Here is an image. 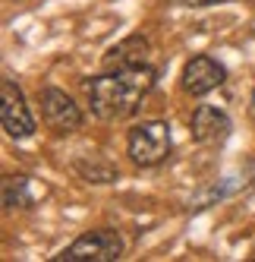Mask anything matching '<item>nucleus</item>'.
<instances>
[{
    "instance_id": "obj_1",
    "label": "nucleus",
    "mask_w": 255,
    "mask_h": 262,
    "mask_svg": "<svg viewBox=\"0 0 255 262\" xmlns=\"http://www.w3.org/2000/svg\"><path fill=\"white\" fill-rule=\"evenodd\" d=\"M155 85V70L148 63L142 67H123V70H111L104 76H95L85 82V95L92 104V114L101 120H126L133 117L142 98L151 92Z\"/></svg>"
},
{
    "instance_id": "obj_2",
    "label": "nucleus",
    "mask_w": 255,
    "mask_h": 262,
    "mask_svg": "<svg viewBox=\"0 0 255 262\" xmlns=\"http://www.w3.org/2000/svg\"><path fill=\"white\" fill-rule=\"evenodd\" d=\"M126 152L139 167H155L170 155V126L164 120H148L130 129Z\"/></svg>"
},
{
    "instance_id": "obj_3",
    "label": "nucleus",
    "mask_w": 255,
    "mask_h": 262,
    "mask_svg": "<svg viewBox=\"0 0 255 262\" xmlns=\"http://www.w3.org/2000/svg\"><path fill=\"white\" fill-rule=\"evenodd\" d=\"M123 256V240L117 231L101 228L76 237L63 253H57V262H117Z\"/></svg>"
},
{
    "instance_id": "obj_4",
    "label": "nucleus",
    "mask_w": 255,
    "mask_h": 262,
    "mask_svg": "<svg viewBox=\"0 0 255 262\" xmlns=\"http://www.w3.org/2000/svg\"><path fill=\"white\" fill-rule=\"evenodd\" d=\"M0 120H4V129L13 139H29L35 133V117L26 104L22 89L13 79L0 82Z\"/></svg>"
},
{
    "instance_id": "obj_5",
    "label": "nucleus",
    "mask_w": 255,
    "mask_h": 262,
    "mask_svg": "<svg viewBox=\"0 0 255 262\" xmlns=\"http://www.w3.org/2000/svg\"><path fill=\"white\" fill-rule=\"evenodd\" d=\"M41 117L54 133H72V129L82 126L79 104L60 89H44L41 92Z\"/></svg>"
},
{
    "instance_id": "obj_6",
    "label": "nucleus",
    "mask_w": 255,
    "mask_h": 262,
    "mask_svg": "<svg viewBox=\"0 0 255 262\" xmlns=\"http://www.w3.org/2000/svg\"><path fill=\"white\" fill-rule=\"evenodd\" d=\"M224 76H227V70L217 63L214 57L198 54V57H192L183 67V92L202 98V95H208V92H214L217 85H224Z\"/></svg>"
},
{
    "instance_id": "obj_7",
    "label": "nucleus",
    "mask_w": 255,
    "mask_h": 262,
    "mask_svg": "<svg viewBox=\"0 0 255 262\" xmlns=\"http://www.w3.org/2000/svg\"><path fill=\"white\" fill-rule=\"evenodd\" d=\"M189 129H192V139H195V142L214 145V142H224V139L230 136L233 123H230V117L224 114V111H217V107H211V104H198L195 114H192Z\"/></svg>"
},
{
    "instance_id": "obj_8",
    "label": "nucleus",
    "mask_w": 255,
    "mask_h": 262,
    "mask_svg": "<svg viewBox=\"0 0 255 262\" xmlns=\"http://www.w3.org/2000/svg\"><path fill=\"white\" fill-rule=\"evenodd\" d=\"M148 63V41L142 35H130L126 41H120L117 48L107 51L104 67L107 70H123V67H142Z\"/></svg>"
},
{
    "instance_id": "obj_9",
    "label": "nucleus",
    "mask_w": 255,
    "mask_h": 262,
    "mask_svg": "<svg viewBox=\"0 0 255 262\" xmlns=\"http://www.w3.org/2000/svg\"><path fill=\"white\" fill-rule=\"evenodd\" d=\"M35 202L29 177H7L4 180V205L7 209H29Z\"/></svg>"
},
{
    "instance_id": "obj_10",
    "label": "nucleus",
    "mask_w": 255,
    "mask_h": 262,
    "mask_svg": "<svg viewBox=\"0 0 255 262\" xmlns=\"http://www.w3.org/2000/svg\"><path fill=\"white\" fill-rule=\"evenodd\" d=\"M180 7H214V4H227V0H176Z\"/></svg>"
}]
</instances>
